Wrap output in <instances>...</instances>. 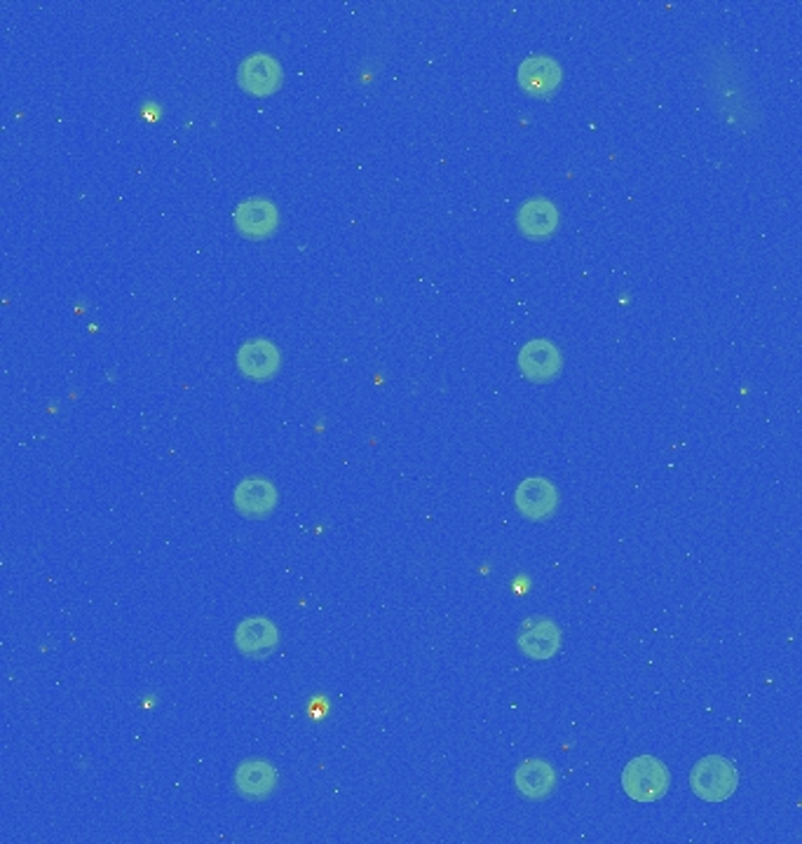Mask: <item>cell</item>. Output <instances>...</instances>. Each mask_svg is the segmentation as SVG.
Wrapping results in <instances>:
<instances>
[{
  "instance_id": "6da1fadb",
  "label": "cell",
  "mask_w": 802,
  "mask_h": 844,
  "mask_svg": "<svg viewBox=\"0 0 802 844\" xmlns=\"http://www.w3.org/2000/svg\"><path fill=\"white\" fill-rule=\"evenodd\" d=\"M702 75L711 106L728 128L749 132L760 125V111L742 80V69L723 48H709L702 54Z\"/></svg>"
},
{
  "instance_id": "7a4b0ae2",
  "label": "cell",
  "mask_w": 802,
  "mask_h": 844,
  "mask_svg": "<svg viewBox=\"0 0 802 844\" xmlns=\"http://www.w3.org/2000/svg\"><path fill=\"white\" fill-rule=\"evenodd\" d=\"M739 786V772L723 755H707L697 760L690 772V789L704 802H725Z\"/></svg>"
},
{
  "instance_id": "3957f363",
  "label": "cell",
  "mask_w": 802,
  "mask_h": 844,
  "mask_svg": "<svg viewBox=\"0 0 802 844\" xmlns=\"http://www.w3.org/2000/svg\"><path fill=\"white\" fill-rule=\"evenodd\" d=\"M622 789L636 802H657L671 789L669 767L652 755H639L622 772Z\"/></svg>"
},
{
  "instance_id": "277c9868",
  "label": "cell",
  "mask_w": 802,
  "mask_h": 844,
  "mask_svg": "<svg viewBox=\"0 0 802 844\" xmlns=\"http://www.w3.org/2000/svg\"><path fill=\"white\" fill-rule=\"evenodd\" d=\"M514 505L528 521H547L559 509V488L545 477L524 479L514 492Z\"/></svg>"
},
{
  "instance_id": "5b68a950",
  "label": "cell",
  "mask_w": 802,
  "mask_h": 844,
  "mask_svg": "<svg viewBox=\"0 0 802 844\" xmlns=\"http://www.w3.org/2000/svg\"><path fill=\"white\" fill-rule=\"evenodd\" d=\"M519 368L530 383H551L554 378H559L564 368L561 349L545 338L530 340L521 347Z\"/></svg>"
},
{
  "instance_id": "8992f818",
  "label": "cell",
  "mask_w": 802,
  "mask_h": 844,
  "mask_svg": "<svg viewBox=\"0 0 802 844\" xmlns=\"http://www.w3.org/2000/svg\"><path fill=\"white\" fill-rule=\"evenodd\" d=\"M280 492L273 481L263 477H250L237 484L233 492L235 509L246 519H267L277 509Z\"/></svg>"
},
{
  "instance_id": "52a82bcc",
  "label": "cell",
  "mask_w": 802,
  "mask_h": 844,
  "mask_svg": "<svg viewBox=\"0 0 802 844\" xmlns=\"http://www.w3.org/2000/svg\"><path fill=\"white\" fill-rule=\"evenodd\" d=\"M233 223L240 235L252 237V240H263V237H271L277 231L280 212L271 200L252 197L237 204V210L233 212Z\"/></svg>"
},
{
  "instance_id": "ba28073f",
  "label": "cell",
  "mask_w": 802,
  "mask_h": 844,
  "mask_svg": "<svg viewBox=\"0 0 802 844\" xmlns=\"http://www.w3.org/2000/svg\"><path fill=\"white\" fill-rule=\"evenodd\" d=\"M564 635L557 622L545 620V617H538V620H528L521 627V633L517 638L519 650L528 657V660L535 662H547L551 657H557L561 650Z\"/></svg>"
},
{
  "instance_id": "9c48e42d",
  "label": "cell",
  "mask_w": 802,
  "mask_h": 844,
  "mask_svg": "<svg viewBox=\"0 0 802 844\" xmlns=\"http://www.w3.org/2000/svg\"><path fill=\"white\" fill-rule=\"evenodd\" d=\"M237 78L244 92L254 96H267L277 92L282 85V67L275 57L256 52L242 61Z\"/></svg>"
},
{
  "instance_id": "30bf717a",
  "label": "cell",
  "mask_w": 802,
  "mask_h": 844,
  "mask_svg": "<svg viewBox=\"0 0 802 844\" xmlns=\"http://www.w3.org/2000/svg\"><path fill=\"white\" fill-rule=\"evenodd\" d=\"M282 366V355L275 343L254 338L246 340L240 353H237V368L242 370L244 378L250 380H271L277 376V370Z\"/></svg>"
},
{
  "instance_id": "8fae6325",
  "label": "cell",
  "mask_w": 802,
  "mask_h": 844,
  "mask_svg": "<svg viewBox=\"0 0 802 844\" xmlns=\"http://www.w3.org/2000/svg\"><path fill=\"white\" fill-rule=\"evenodd\" d=\"M280 645V631L275 622L265 617H250L235 629V648L252 660H263Z\"/></svg>"
},
{
  "instance_id": "7c38bea8",
  "label": "cell",
  "mask_w": 802,
  "mask_h": 844,
  "mask_svg": "<svg viewBox=\"0 0 802 844\" xmlns=\"http://www.w3.org/2000/svg\"><path fill=\"white\" fill-rule=\"evenodd\" d=\"M519 85L530 96H549L561 85V67L545 54L528 57L519 67Z\"/></svg>"
},
{
  "instance_id": "4fadbf2b",
  "label": "cell",
  "mask_w": 802,
  "mask_h": 844,
  "mask_svg": "<svg viewBox=\"0 0 802 844\" xmlns=\"http://www.w3.org/2000/svg\"><path fill=\"white\" fill-rule=\"evenodd\" d=\"M557 770L547 760L528 757L514 772V786L526 800H547L557 791Z\"/></svg>"
},
{
  "instance_id": "5bb4252c",
  "label": "cell",
  "mask_w": 802,
  "mask_h": 844,
  "mask_svg": "<svg viewBox=\"0 0 802 844\" xmlns=\"http://www.w3.org/2000/svg\"><path fill=\"white\" fill-rule=\"evenodd\" d=\"M280 774L265 760H244L235 770V789L246 800H265L277 791Z\"/></svg>"
},
{
  "instance_id": "9a60e30c",
  "label": "cell",
  "mask_w": 802,
  "mask_h": 844,
  "mask_svg": "<svg viewBox=\"0 0 802 844\" xmlns=\"http://www.w3.org/2000/svg\"><path fill=\"white\" fill-rule=\"evenodd\" d=\"M519 231L530 240H545L559 228V210L545 197L528 200L517 214Z\"/></svg>"
}]
</instances>
